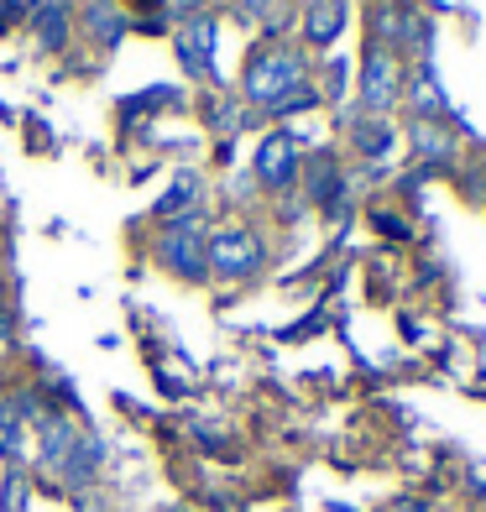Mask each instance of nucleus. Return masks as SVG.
<instances>
[{"mask_svg": "<svg viewBox=\"0 0 486 512\" xmlns=\"http://www.w3.org/2000/svg\"><path fill=\"white\" fill-rule=\"evenodd\" d=\"M304 68L309 63H304V53H298V48H262L257 58L246 63L241 89H246L251 105H277L288 89L304 84Z\"/></svg>", "mask_w": 486, "mask_h": 512, "instance_id": "1", "label": "nucleus"}, {"mask_svg": "<svg viewBox=\"0 0 486 512\" xmlns=\"http://www.w3.org/2000/svg\"><path fill=\"white\" fill-rule=\"evenodd\" d=\"M157 256H162V267L189 277V283H204V277H210V241H204V220L194 215V209L168 220V230H162V241H157Z\"/></svg>", "mask_w": 486, "mask_h": 512, "instance_id": "2", "label": "nucleus"}, {"mask_svg": "<svg viewBox=\"0 0 486 512\" xmlns=\"http://www.w3.org/2000/svg\"><path fill=\"white\" fill-rule=\"evenodd\" d=\"M262 262H267V246L251 225H220L210 236V267L220 277H251L262 272Z\"/></svg>", "mask_w": 486, "mask_h": 512, "instance_id": "3", "label": "nucleus"}, {"mask_svg": "<svg viewBox=\"0 0 486 512\" xmlns=\"http://www.w3.org/2000/svg\"><path fill=\"white\" fill-rule=\"evenodd\" d=\"M215 42H220V21L210 11H189L173 32V48H178V63L189 79H210L215 74Z\"/></svg>", "mask_w": 486, "mask_h": 512, "instance_id": "4", "label": "nucleus"}, {"mask_svg": "<svg viewBox=\"0 0 486 512\" xmlns=\"http://www.w3.org/2000/svg\"><path fill=\"white\" fill-rule=\"evenodd\" d=\"M403 95V74H398V53L392 48H366V63H361V105L366 115H387Z\"/></svg>", "mask_w": 486, "mask_h": 512, "instance_id": "5", "label": "nucleus"}, {"mask_svg": "<svg viewBox=\"0 0 486 512\" xmlns=\"http://www.w3.org/2000/svg\"><path fill=\"white\" fill-rule=\"evenodd\" d=\"M298 168H304V152H298L293 131H272L257 147V178L267 183V189H288V183L298 178Z\"/></svg>", "mask_w": 486, "mask_h": 512, "instance_id": "6", "label": "nucleus"}, {"mask_svg": "<svg viewBox=\"0 0 486 512\" xmlns=\"http://www.w3.org/2000/svg\"><path fill=\"white\" fill-rule=\"evenodd\" d=\"M32 418H37L32 392H11V398H0V460H21Z\"/></svg>", "mask_w": 486, "mask_h": 512, "instance_id": "7", "label": "nucleus"}, {"mask_svg": "<svg viewBox=\"0 0 486 512\" xmlns=\"http://www.w3.org/2000/svg\"><path fill=\"white\" fill-rule=\"evenodd\" d=\"M32 424H37V439H42V465L58 471V465L68 460V450H74V439H79V424L63 418V413H53V408H42Z\"/></svg>", "mask_w": 486, "mask_h": 512, "instance_id": "8", "label": "nucleus"}, {"mask_svg": "<svg viewBox=\"0 0 486 512\" xmlns=\"http://www.w3.org/2000/svg\"><path fill=\"white\" fill-rule=\"evenodd\" d=\"M298 173H304V189H309V199H314L319 209H335V194H340V162H335L330 147L309 152Z\"/></svg>", "mask_w": 486, "mask_h": 512, "instance_id": "9", "label": "nucleus"}, {"mask_svg": "<svg viewBox=\"0 0 486 512\" xmlns=\"http://www.w3.org/2000/svg\"><path fill=\"white\" fill-rule=\"evenodd\" d=\"M345 16H351V6H345V0H314V6L304 11V42H314V48H330V42L345 32Z\"/></svg>", "mask_w": 486, "mask_h": 512, "instance_id": "10", "label": "nucleus"}, {"mask_svg": "<svg viewBox=\"0 0 486 512\" xmlns=\"http://www.w3.org/2000/svg\"><path fill=\"white\" fill-rule=\"evenodd\" d=\"M32 27H37V48L42 53H63L68 48V6L63 0H37Z\"/></svg>", "mask_w": 486, "mask_h": 512, "instance_id": "11", "label": "nucleus"}, {"mask_svg": "<svg viewBox=\"0 0 486 512\" xmlns=\"http://www.w3.org/2000/svg\"><path fill=\"white\" fill-rule=\"evenodd\" d=\"M100 455H105V445H100L95 434H84V429H79V439H74V450H68V460L58 465V476H63V481H74V486H84L89 476L100 471Z\"/></svg>", "mask_w": 486, "mask_h": 512, "instance_id": "12", "label": "nucleus"}, {"mask_svg": "<svg viewBox=\"0 0 486 512\" xmlns=\"http://www.w3.org/2000/svg\"><path fill=\"white\" fill-rule=\"evenodd\" d=\"M408 142H413V152H419L424 162H450L455 157V136L439 126V121H413L408 126Z\"/></svg>", "mask_w": 486, "mask_h": 512, "instance_id": "13", "label": "nucleus"}, {"mask_svg": "<svg viewBox=\"0 0 486 512\" xmlns=\"http://www.w3.org/2000/svg\"><path fill=\"white\" fill-rule=\"evenodd\" d=\"M351 136H356L361 157H377V162H382L392 147H398V131H392V126L382 121V115H366V121H356V131H351Z\"/></svg>", "mask_w": 486, "mask_h": 512, "instance_id": "14", "label": "nucleus"}, {"mask_svg": "<svg viewBox=\"0 0 486 512\" xmlns=\"http://www.w3.org/2000/svg\"><path fill=\"white\" fill-rule=\"evenodd\" d=\"M199 199V173H178L168 183V194L157 199V215L162 220H178V215H189V204Z\"/></svg>", "mask_w": 486, "mask_h": 512, "instance_id": "15", "label": "nucleus"}, {"mask_svg": "<svg viewBox=\"0 0 486 512\" xmlns=\"http://www.w3.org/2000/svg\"><path fill=\"white\" fill-rule=\"evenodd\" d=\"M439 110H445V95L434 84V68L419 63V74H413V121H434Z\"/></svg>", "mask_w": 486, "mask_h": 512, "instance_id": "16", "label": "nucleus"}, {"mask_svg": "<svg viewBox=\"0 0 486 512\" xmlns=\"http://www.w3.org/2000/svg\"><path fill=\"white\" fill-rule=\"evenodd\" d=\"M84 27L95 32V37L105 42V48H115V42L126 37V21L115 16V11H105V6H95V11H89V16H84Z\"/></svg>", "mask_w": 486, "mask_h": 512, "instance_id": "17", "label": "nucleus"}, {"mask_svg": "<svg viewBox=\"0 0 486 512\" xmlns=\"http://www.w3.org/2000/svg\"><path fill=\"white\" fill-rule=\"evenodd\" d=\"M319 105V89L314 84H298V89H288V95L283 100H277V105H267L272 115H293V110H314Z\"/></svg>", "mask_w": 486, "mask_h": 512, "instance_id": "18", "label": "nucleus"}, {"mask_svg": "<svg viewBox=\"0 0 486 512\" xmlns=\"http://www.w3.org/2000/svg\"><path fill=\"white\" fill-rule=\"evenodd\" d=\"M382 220V230H387V236H408V225L398 220V215H377Z\"/></svg>", "mask_w": 486, "mask_h": 512, "instance_id": "19", "label": "nucleus"}, {"mask_svg": "<svg viewBox=\"0 0 486 512\" xmlns=\"http://www.w3.org/2000/svg\"><path fill=\"white\" fill-rule=\"evenodd\" d=\"M11 335H16V324H11V314H6V309H0V351L11 345Z\"/></svg>", "mask_w": 486, "mask_h": 512, "instance_id": "20", "label": "nucleus"}, {"mask_svg": "<svg viewBox=\"0 0 486 512\" xmlns=\"http://www.w3.org/2000/svg\"><path fill=\"white\" fill-rule=\"evenodd\" d=\"M126 6H136V11H147V16H157V11H162V0H126Z\"/></svg>", "mask_w": 486, "mask_h": 512, "instance_id": "21", "label": "nucleus"}, {"mask_svg": "<svg viewBox=\"0 0 486 512\" xmlns=\"http://www.w3.org/2000/svg\"><path fill=\"white\" fill-rule=\"evenodd\" d=\"M241 6H246L251 16H262V11H267V0H241Z\"/></svg>", "mask_w": 486, "mask_h": 512, "instance_id": "22", "label": "nucleus"}, {"mask_svg": "<svg viewBox=\"0 0 486 512\" xmlns=\"http://www.w3.org/2000/svg\"><path fill=\"white\" fill-rule=\"evenodd\" d=\"M0 309H6V293H0Z\"/></svg>", "mask_w": 486, "mask_h": 512, "instance_id": "23", "label": "nucleus"}, {"mask_svg": "<svg viewBox=\"0 0 486 512\" xmlns=\"http://www.w3.org/2000/svg\"><path fill=\"white\" fill-rule=\"evenodd\" d=\"M178 512H183V507H178Z\"/></svg>", "mask_w": 486, "mask_h": 512, "instance_id": "24", "label": "nucleus"}]
</instances>
